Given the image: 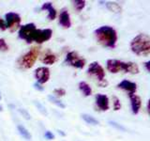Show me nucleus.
Segmentation results:
<instances>
[{
  "label": "nucleus",
  "instance_id": "nucleus-1",
  "mask_svg": "<svg viewBox=\"0 0 150 141\" xmlns=\"http://www.w3.org/2000/svg\"><path fill=\"white\" fill-rule=\"evenodd\" d=\"M97 41L100 43L108 48H115L117 41V33L114 27L109 26H103L97 28L94 31Z\"/></svg>",
  "mask_w": 150,
  "mask_h": 141
},
{
  "label": "nucleus",
  "instance_id": "nucleus-2",
  "mask_svg": "<svg viewBox=\"0 0 150 141\" xmlns=\"http://www.w3.org/2000/svg\"><path fill=\"white\" fill-rule=\"evenodd\" d=\"M130 49L135 55L147 56L150 54V38L148 35L141 33L130 41Z\"/></svg>",
  "mask_w": 150,
  "mask_h": 141
},
{
  "label": "nucleus",
  "instance_id": "nucleus-3",
  "mask_svg": "<svg viewBox=\"0 0 150 141\" xmlns=\"http://www.w3.org/2000/svg\"><path fill=\"white\" fill-rule=\"evenodd\" d=\"M107 70L112 73H117L120 70L125 73L137 74L139 73V66L133 62H124L117 59H108L106 62Z\"/></svg>",
  "mask_w": 150,
  "mask_h": 141
},
{
  "label": "nucleus",
  "instance_id": "nucleus-4",
  "mask_svg": "<svg viewBox=\"0 0 150 141\" xmlns=\"http://www.w3.org/2000/svg\"><path fill=\"white\" fill-rule=\"evenodd\" d=\"M39 55H40V48L33 47L31 50H29L27 53H25L18 59V65L22 69H25V70L30 69L34 66Z\"/></svg>",
  "mask_w": 150,
  "mask_h": 141
},
{
  "label": "nucleus",
  "instance_id": "nucleus-5",
  "mask_svg": "<svg viewBox=\"0 0 150 141\" xmlns=\"http://www.w3.org/2000/svg\"><path fill=\"white\" fill-rule=\"evenodd\" d=\"M52 36H53V31L50 28H45V29H36L33 32L30 39V43L33 41L37 42V43H43V42L51 40Z\"/></svg>",
  "mask_w": 150,
  "mask_h": 141
},
{
  "label": "nucleus",
  "instance_id": "nucleus-6",
  "mask_svg": "<svg viewBox=\"0 0 150 141\" xmlns=\"http://www.w3.org/2000/svg\"><path fill=\"white\" fill-rule=\"evenodd\" d=\"M66 62H67L69 66L77 69H83L86 66V61L83 58H82L77 52L71 51L67 54L66 56Z\"/></svg>",
  "mask_w": 150,
  "mask_h": 141
},
{
  "label": "nucleus",
  "instance_id": "nucleus-7",
  "mask_svg": "<svg viewBox=\"0 0 150 141\" xmlns=\"http://www.w3.org/2000/svg\"><path fill=\"white\" fill-rule=\"evenodd\" d=\"M5 23L8 29L11 32L17 30L21 25V17L16 12H8L5 14Z\"/></svg>",
  "mask_w": 150,
  "mask_h": 141
},
{
  "label": "nucleus",
  "instance_id": "nucleus-8",
  "mask_svg": "<svg viewBox=\"0 0 150 141\" xmlns=\"http://www.w3.org/2000/svg\"><path fill=\"white\" fill-rule=\"evenodd\" d=\"M87 73L89 75H91V76H95L100 83L104 81V77H105L104 69L101 67V65L98 62H92L89 65L87 69Z\"/></svg>",
  "mask_w": 150,
  "mask_h": 141
},
{
  "label": "nucleus",
  "instance_id": "nucleus-9",
  "mask_svg": "<svg viewBox=\"0 0 150 141\" xmlns=\"http://www.w3.org/2000/svg\"><path fill=\"white\" fill-rule=\"evenodd\" d=\"M36 29V25L33 23H28L19 28V38L22 40L26 41L27 43H30V39L33 32Z\"/></svg>",
  "mask_w": 150,
  "mask_h": 141
},
{
  "label": "nucleus",
  "instance_id": "nucleus-10",
  "mask_svg": "<svg viewBox=\"0 0 150 141\" xmlns=\"http://www.w3.org/2000/svg\"><path fill=\"white\" fill-rule=\"evenodd\" d=\"M34 76L40 85L45 84L50 79V70L47 67H40L35 70Z\"/></svg>",
  "mask_w": 150,
  "mask_h": 141
},
{
  "label": "nucleus",
  "instance_id": "nucleus-11",
  "mask_svg": "<svg viewBox=\"0 0 150 141\" xmlns=\"http://www.w3.org/2000/svg\"><path fill=\"white\" fill-rule=\"evenodd\" d=\"M96 105L101 111H107L109 109V98L104 94H98L96 96Z\"/></svg>",
  "mask_w": 150,
  "mask_h": 141
},
{
  "label": "nucleus",
  "instance_id": "nucleus-12",
  "mask_svg": "<svg viewBox=\"0 0 150 141\" xmlns=\"http://www.w3.org/2000/svg\"><path fill=\"white\" fill-rule=\"evenodd\" d=\"M130 99V105H131V111L134 115H137L140 109L141 105H142V100H141L140 96L136 95V94H129Z\"/></svg>",
  "mask_w": 150,
  "mask_h": 141
},
{
  "label": "nucleus",
  "instance_id": "nucleus-13",
  "mask_svg": "<svg viewBox=\"0 0 150 141\" xmlns=\"http://www.w3.org/2000/svg\"><path fill=\"white\" fill-rule=\"evenodd\" d=\"M117 87L121 89H123V90L128 91L129 94H134L136 92V90H137V85L131 81H129V80H126V79L123 80V81H121L118 85H117Z\"/></svg>",
  "mask_w": 150,
  "mask_h": 141
},
{
  "label": "nucleus",
  "instance_id": "nucleus-14",
  "mask_svg": "<svg viewBox=\"0 0 150 141\" xmlns=\"http://www.w3.org/2000/svg\"><path fill=\"white\" fill-rule=\"evenodd\" d=\"M59 25L64 28H69L71 26V20H70L69 13L65 9L61 11L59 15Z\"/></svg>",
  "mask_w": 150,
  "mask_h": 141
},
{
  "label": "nucleus",
  "instance_id": "nucleus-15",
  "mask_svg": "<svg viewBox=\"0 0 150 141\" xmlns=\"http://www.w3.org/2000/svg\"><path fill=\"white\" fill-rule=\"evenodd\" d=\"M41 11H48V19L50 21H53L56 17V11L53 7V4L51 2H45L42 4Z\"/></svg>",
  "mask_w": 150,
  "mask_h": 141
},
{
  "label": "nucleus",
  "instance_id": "nucleus-16",
  "mask_svg": "<svg viewBox=\"0 0 150 141\" xmlns=\"http://www.w3.org/2000/svg\"><path fill=\"white\" fill-rule=\"evenodd\" d=\"M79 89L82 91V93L86 97L90 96L91 94H92V88H91V87L89 86V85L86 82H83V81L80 82L79 83Z\"/></svg>",
  "mask_w": 150,
  "mask_h": 141
},
{
  "label": "nucleus",
  "instance_id": "nucleus-17",
  "mask_svg": "<svg viewBox=\"0 0 150 141\" xmlns=\"http://www.w3.org/2000/svg\"><path fill=\"white\" fill-rule=\"evenodd\" d=\"M56 59H57V58H56V56L54 54H52V53H48L46 54L43 58H42L41 61L43 62L44 64H47V65H53L54 63H55Z\"/></svg>",
  "mask_w": 150,
  "mask_h": 141
},
{
  "label": "nucleus",
  "instance_id": "nucleus-18",
  "mask_svg": "<svg viewBox=\"0 0 150 141\" xmlns=\"http://www.w3.org/2000/svg\"><path fill=\"white\" fill-rule=\"evenodd\" d=\"M17 129H18V132L20 133V135L23 136V138H25V139H27V140H29V139H31V134L29 133V131H28L25 126H23V125H21V124H19L18 126H17Z\"/></svg>",
  "mask_w": 150,
  "mask_h": 141
},
{
  "label": "nucleus",
  "instance_id": "nucleus-19",
  "mask_svg": "<svg viewBox=\"0 0 150 141\" xmlns=\"http://www.w3.org/2000/svg\"><path fill=\"white\" fill-rule=\"evenodd\" d=\"M83 120L86 122L88 124H92V125H98V120H96L95 118L91 115H88V114H83L82 115Z\"/></svg>",
  "mask_w": 150,
  "mask_h": 141
},
{
  "label": "nucleus",
  "instance_id": "nucleus-20",
  "mask_svg": "<svg viewBox=\"0 0 150 141\" xmlns=\"http://www.w3.org/2000/svg\"><path fill=\"white\" fill-rule=\"evenodd\" d=\"M106 7L111 11H114V12H120L121 11V7L115 2H107Z\"/></svg>",
  "mask_w": 150,
  "mask_h": 141
},
{
  "label": "nucleus",
  "instance_id": "nucleus-21",
  "mask_svg": "<svg viewBox=\"0 0 150 141\" xmlns=\"http://www.w3.org/2000/svg\"><path fill=\"white\" fill-rule=\"evenodd\" d=\"M73 5H74V7L75 9H77L78 11H81L82 9L86 7V1L84 0H76V1H72Z\"/></svg>",
  "mask_w": 150,
  "mask_h": 141
},
{
  "label": "nucleus",
  "instance_id": "nucleus-22",
  "mask_svg": "<svg viewBox=\"0 0 150 141\" xmlns=\"http://www.w3.org/2000/svg\"><path fill=\"white\" fill-rule=\"evenodd\" d=\"M48 99H49V101L51 102V103H54L55 105H57L58 107H60V108H65L66 107V105H64V103L61 102V101H59V100H57L55 97H54V96H52V95H49L48 96Z\"/></svg>",
  "mask_w": 150,
  "mask_h": 141
},
{
  "label": "nucleus",
  "instance_id": "nucleus-23",
  "mask_svg": "<svg viewBox=\"0 0 150 141\" xmlns=\"http://www.w3.org/2000/svg\"><path fill=\"white\" fill-rule=\"evenodd\" d=\"M8 50V45L7 44L6 41H5L4 39H2V38H0V51L6 52Z\"/></svg>",
  "mask_w": 150,
  "mask_h": 141
},
{
  "label": "nucleus",
  "instance_id": "nucleus-24",
  "mask_svg": "<svg viewBox=\"0 0 150 141\" xmlns=\"http://www.w3.org/2000/svg\"><path fill=\"white\" fill-rule=\"evenodd\" d=\"M109 123L112 127H115V128H116L117 130H119V131H123V132H126L127 131V129L125 128L124 126H122V125H120L118 123H116V122H115V121H109Z\"/></svg>",
  "mask_w": 150,
  "mask_h": 141
},
{
  "label": "nucleus",
  "instance_id": "nucleus-25",
  "mask_svg": "<svg viewBox=\"0 0 150 141\" xmlns=\"http://www.w3.org/2000/svg\"><path fill=\"white\" fill-rule=\"evenodd\" d=\"M114 108H115V111L120 110V108H121L120 101H119V99L117 98V97H114Z\"/></svg>",
  "mask_w": 150,
  "mask_h": 141
},
{
  "label": "nucleus",
  "instance_id": "nucleus-26",
  "mask_svg": "<svg viewBox=\"0 0 150 141\" xmlns=\"http://www.w3.org/2000/svg\"><path fill=\"white\" fill-rule=\"evenodd\" d=\"M54 93L56 96H64L66 94V90L62 88H55L54 90Z\"/></svg>",
  "mask_w": 150,
  "mask_h": 141
},
{
  "label": "nucleus",
  "instance_id": "nucleus-27",
  "mask_svg": "<svg viewBox=\"0 0 150 141\" xmlns=\"http://www.w3.org/2000/svg\"><path fill=\"white\" fill-rule=\"evenodd\" d=\"M44 137L47 139V140H53L54 138V134L52 133V132L50 131H46L45 133H44Z\"/></svg>",
  "mask_w": 150,
  "mask_h": 141
},
{
  "label": "nucleus",
  "instance_id": "nucleus-28",
  "mask_svg": "<svg viewBox=\"0 0 150 141\" xmlns=\"http://www.w3.org/2000/svg\"><path fill=\"white\" fill-rule=\"evenodd\" d=\"M19 111H20L21 114H22L23 117H25L26 120H30V118H31V117H30L29 114H28V112H27L25 109H22V108H20V109H19Z\"/></svg>",
  "mask_w": 150,
  "mask_h": 141
},
{
  "label": "nucleus",
  "instance_id": "nucleus-29",
  "mask_svg": "<svg viewBox=\"0 0 150 141\" xmlns=\"http://www.w3.org/2000/svg\"><path fill=\"white\" fill-rule=\"evenodd\" d=\"M35 103H36V105L40 108V111L42 113V114H44V115H47V111L45 110V108L43 107V105H40V103H37V102H35Z\"/></svg>",
  "mask_w": 150,
  "mask_h": 141
},
{
  "label": "nucleus",
  "instance_id": "nucleus-30",
  "mask_svg": "<svg viewBox=\"0 0 150 141\" xmlns=\"http://www.w3.org/2000/svg\"><path fill=\"white\" fill-rule=\"evenodd\" d=\"M0 29L1 30H6L7 29V26H6V23L3 20L2 18H0Z\"/></svg>",
  "mask_w": 150,
  "mask_h": 141
},
{
  "label": "nucleus",
  "instance_id": "nucleus-31",
  "mask_svg": "<svg viewBox=\"0 0 150 141\" xmlns=\"http://www.w3.org/2000/svg\"><path fill=\"white\" fill-rule=\"evenodd\" d=\"M34 87H35L36 89H38V90H40V91L43 90V88H42L39 83H35L34 84Z\"/></svg>",
  "mask_w": 150,
  "mask_h": 141
},
{
  "label": "nucleus",
  "instance_id": "nucleus-32",
  "mask_svg": "<svg viewBox=\"0 0 150 141\" xmlns=\"http://www.w3.org/2000/svg\"><path fill=\"white\" fill-rule=\"evenodd\" d=\"M149 65H150V61H146V62L144 63V67L146 69V70L149 73L150 72V68H149Z\"/></svg>",
  "mask_w": 150,
  "mask_h": 141
},
{
  "label": "nucleus",
  "instance_id": "nucleus-33",
  "mask_svg": "<svg viewBox=\"0 0 150 141\" xmlns=\"http://www.w3.org/2000/svg\"><path fill=\"white\" fill-rule=\"evenodd\" d=\"M0 100H1V96H0Z\"/></svg>",
  "mask_w": 150,
  "mask_h": 141
}]
</instances>
